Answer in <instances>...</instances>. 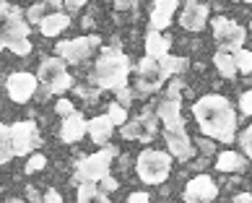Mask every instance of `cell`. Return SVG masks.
<instances>
[{
	"instance_id": "obj_1",
	"label": "cell",
	"mask_w": 252,
	"mask_h": 203,
	"mask_svg": "<svg viewBox=\"0 0 252 203\" xmlns=\"http://www.w3.org/2000/svg\"><path fill=\"white\" fill-rule=\"evenodd\" d=\"M192 115L200 133L211 141L231 143L237 138V112L231 102L221 94H205L192 104Z\"/></svg>"
},
{
	"instance_id": "obj_2",
	"label": "cell",
	"mask_w": 252,
	"mask_h": 203,
	"mask_svg": "<svg viewBox=\"0 0 252 203\" xmlns=\"http://www.w3.org/2000/svg\"><path fill=\"white\" fill-rule=\"evenodd\" d=\"M127 76H130V60L125 52H120L117 47H104L99 52L94 70H91V81L96 84V89L117 91L127 86Z\"/></svg>"
},
{
	"instance_id": "obj_3",
	"label": "cell",
	"mask_w": 252,
	"mask_h": 203,
	"mask_svg": "<svg viewBox=\"0 0 252 203\" xmlns=\"http://www.w3.org/2000/svg\"><path fill=\"white\" fill-rule=\"evenodd\" d=\"M135 172L146 185H161L172 172V156L158 149H146L135 159Z\"/></svg>"
},
{
	"instance_id": "obj_4",
	"label": "cell",
	"mask_w": 252,
	"mask_h": 203,
	"mask_svg": "<svg viewBox=\"0 0 252 203\" xmlns=\"http://www.w3.org/2000/svg\"><path fill=\"white\" fill-rule=\"evenodd\" d=\"M115 154H117V149L107 143L101 151L78 159V164H76V172H78L76 182H94V185H99V180H104L109 174V164H112V159H115Z\"/></svg>"
},
{
	"instance_id": "obj_5",
	"label": "cell",
	"mask_w": 252,
	"mask_h": 203,
	"mask_svg": "<svg viewBox=\"0 0 252 203\" xmlns=\"http://www.w3.org/2000/svg\"><path fill=\"white\" fill-rule=\"evenodd\" d=\"M29 24L21 18V11L11 3H0V50L11 47V44L29 39Z\"/></svg>"
},
{
	"instance_id": "obj_6",
	"label": "cell",
	"mask_w": 252,
	"mask_h": 203,
	"mask_svg": "<svg viewBox=\"0 0 252 203\" xmlns=\"http://www.w3.org/2000/svg\"><path fill=\"white\" fill-rule=\"evenodd\" d=\"M211 26H213V39H216V44L223 52H237V50L245 47L247 29L242 24L231 21V18H226V16H216Z\"/></svg>"
},
{
	"instance_id": "obj_7",
	"label": "cell",
	"mask_w": 252,
	"mask_h": 203,
	"mask_svg": "<svg viewBox=\"0 0 252 203\" xmlns=\"http://www.w3.org/2000/svg\"><path fill=\"white\" fill-rule=\"evenodd\" d=\"M36 81H42V86H47L52 94H63V91H68L73 86V78L60 58H44L39 63Z\"/></svg>"
},
{
	"instance_id": "obj_8",
	"label": "cell",
	"mask_w": 252,
	"mask_h": 203,
	"mask_svg": "<svg viewBox=\"0 0 252 203\" xmlns=\"http://www.w3.org/2000/svg\"><path fill=\"white\" fill-rule=\"evenodd\" d=\"M101 44L99 34H89V36H76V39H63L55 47V58H60L63 63H83L91 58V52Z\"/></svg>"
},
{
	"instance_id": "obj_9",
	"label": "cell",
	"mask_w": 252,
	"mask_h": 203,
	"mask_svg": "<svg viewBox=\"0 0 252 203\" xmlns=\"http://www.w3.org/2000/svg\"><path fill=\"white\" fill-rule=\"evenodd\" d=\"M11 138H13V151L18 156L34 154L42 146V135L34 120H18L11 125Z\"/></svg>"
},
{
	"instance_id": "obj_10",
	"label": "cell",
	"mask_w": 252,
	"mask_h": 203,
	"mask_svg": "<svg viewBox=\"0 0 252 203\" xmlns=\"http://www.w3.org/2000/svg\"><path fill=\"white\" fill-rule=\"evenodd\" d=\"M36 89H39V81H36L34 73H26V70H16L8 76L5 81V91L8 97H11L13 102H18V104H24V102L34 99Z\"/></svg>"
},
{
	"instance_id": "obj_11",
	"label": "cell",
	"mask_w": 252,
	"mask_h": 203,
	"mask_svg": "<svg viewBox=\"0 0 252 203\" xmlns=\"http://www.w3.org/2000/svg\"><path fill=\"white\" fill-rule=\"evenodd\" d=\"M219 196V185L211 174H195L185 185V203H213Z\"/></svg>"
},
{
	"instance_id": "obj_12",
	"label": "cell",
	"mask_w": 252,
	"mask_h": 203,
	"mask_svg": "<svg viewBox=\"0 0 252 203\" xmlns=\"http://www.w3.org/2000/svg\"><path fill=\"white\" fill-rule=\"evenodd\" d=\"M156 123H158L156 112L143 109L138 117L127 120V123L123 125V138H127V141H151V138L156 135Z\"/></svg>"
},
{
	"instance_id": "obj_13",
	"label": "cell",
	"mask_w": 252,
	"mask_h": 203,
	"mask_svg": "<svg viewBox=\"0 0 252 203\" xmlns=\"http://www.w3.org/2000/svg\"><path fill=\"white\" fill-rule=\"evenodd\" d=\"M164 84V70L156 60L143 58L138 63V94H154Z\"/></svg>"
},
{
	"instance_id": "obj_14",
	"label": "cell",
	"mask_w": 252,
	"mask_h": 203,
	"mask_svg": "<svg viewBox=\"0 0 252 203\" xmlns=\"http://www.w3.org/2000/svg\"><path fill=\"white\" fill-rule=\"evenodd\" d=\"M166 138V149H169V156L180 162H188L195 156V143L192 138L188 135V128H180V131H166L164 133Z\"/></svg>"
},
{
	"instance_id": "obj_15",
	"label": "cell",
	"mask_w": 252,
	"mask_h": 203,
	"mask_svg": "<svg viewBox=\"0 0 252 203\" xmlns=\"http://www.w3.org/2000/svg\"><path fill=\"white\" fill-rule=\"evenodd\" d=\"M156 117L164 123L166 131H180V128H185L180 97H164L161 102H158V107H156Z\"/></svg>"
},
{
	"instance_id": "obj_16",
	"label": "cell",
	"mask_w": 252,
	"mask_h": 203,
	"mask_svg": "<svg viewBox=\"0 0 252 203\" xmlns=\"http://www.w3.org/2000/svg\"><path fill=\"white\" fill-rule=\"evenodd\" d=\"M205 21H208V5L203 3H195V0H190V3L182 5V13H180V26L185 32H200Z\"/></svg>"
},
{
	"instance_id": "obj_17",
	"label": "cell",
	"mask_w": 252,
	"mask_h": 203,
	"mask_svg": "<svg viewBox=\"0 0 252 203\" xmlns=\"http://www.w3.org/2000/svg\"><path fill=\"white\" fill-rule=\"evenodd\" d=\"M180 8V3L177 0H156L151 13H148V24H151V32H161L166 29V26L172 24L174 18V11Z\"/></svg>"
},
{
	"instance_id": "obj_18",
	"label": "cell",
	"mask_w": 252,
	"mask_h": 203,
	"mask_svg": "<svg viewBox=\"0 0 252 203\" xmlns=\"http://www.w3.org/2000/svg\"><path fill=\"white\" fill-rule=\"evenodd\" d=\"M169 50H172V36L169 34L148 29V34H146V58L158 63V60H164L166 55H169Z\"/></svg>"
},
{
	"instance_id": "obj_19",
	"label": "cell",
	"mask_w": 252,
	"mask_h": 203,
	"mask_svg": "<svg viewBox=\"0 0 252 203\" xmlns=\"http://www.w3.org/2000/svg\"><path fill=\"white\" fill-rule=\"evenodd\" d=\"M86 123L89 120L83 117L81 112H73L70 117H65L63 120V125H60V141L63 143H76L83 138V133H86Z\"/></svg>"
},
{
	"instance_id": "obj_20",
	"label": "cell",
	"mask_w": 252,
	"mask_h": 203,
	"mask_svg": "<svg viewBox=\"0 0 252 203\" xmlns=\"http://www.w3.org/2000/svg\"><path fill=\"white\" fill-rule=\"evenodd\" d=\"M112 131H115V125L109 123L107 115H96L86 123V133L91 135V141L96 146H107L109 138H112Z\"/></svg>"
},
{
	"instance_id": "obj_21",
	"label": "cell",
	"mask_w": 252,
	"mask_h": 203,
	"mask_svg": "<svg viewBox=\"0 0 252 203\" xmlns=\"http://www.w3.org/2000/svg\"><path fill=\"white\" fill-rule=\"evenodd\" d=\"M68 26H70V16L58 11V13H47L42 18V21H39V32L44 36H58V34H63L65 29H68Z\"/></svg>"
},
{
	"instance_id": "obj_22",
	"label": "cell",
	"mask_w": 252,
	"mask_h": 203,
	"mask_svg": "<svg viewBox=\"0 0 252 203\" xmlns=\"http://www.w3.org/2000/svg\"><path fill=\"white\" fill-rule=\"evenodd\" d=\"M216 169L219 172H242L245 169V156L237 154V151H221L219 159H216Z\"/></svg>"
},
{
	"instance_id": "obj_23",
	"label": "cell",
	"mask_w": 252,
	"mask_h": 203,
	"mask_svg": "<svg viewBox=\"0 0 252 203\" xmlns=\"http://www.w3.org/2000/svg\"><path fill=\"white\" fill-rule=\"evenodd\" d=\"M78 203H112L107 193H101L94 182H81L78 185Z\"/></svg>"
},
{
	"instance_id": "obj_24",
	"label": "cell",
	"mask_w": 252,
	"mask_h": 203,
	"mask_svg": "<svg viewBox=\"0 0 252 203\" xmlns=\"http://www.w3.org/2000/svg\"><path fill=\"white\" fill-rule=\"evenodd\" d=\"M213 66H216V70L221 73L223 78H234L237 76V63H234V55L231 52L219 50L216 55H213Z\"/></svg>"
},
{
	"instance_id": "obj_25",
	"label": "cell",
	"mask_w": 252,
	"mask_h": 203,
	"mask_svg": "<svg viewBox=\"0 0 252 203\" xmlns=\"http://www.w3.org/2000/svg\"><path fill=\"white\" fill-rule=\"evenodd\" d=\"M158 66H161L164 78H166V76H180L182 70H188L190 60H188V58H177V55H172V52H169L164 60H158Z\"/></svg>"
},
{
	"instance_id": "obj_26",
	"label": "cell",
	"mask_w": 252,
	"mask_h": 203,
	"mask_svg": "<svg viewBox=\"0 0 252 203\" xmlns=\"http://www.w3.org/2000/svg\"><path fill=\"white\" fill-rule=\"evenodd\" d=\"M16 156L13 151V138H11V125H3L0 123V164L11 162Z\"/></svg>"
},
{
	"instance_id": "obj_27",
	"label": "cell",
	"mask_w": 252,
	"mask_h": 203,
	"mask_svg": "<svg viewBox=\"0 0 252 203\" xmlns=\"http://www.w3.org/2000/svg\"><path fill=\"white\" fill-rule=\"evenodd\" d=\"M234 55V63H237V70H242V73H252V52L250 50H237V52H231Z\"/></svg>"
},
{
	"instance_id": "obj_28",
	"label": "cell",
	"mask_w": 252,
	"mask_h": 203,
	"mask_svg": "<svg viewBox=\"0 0 252 203\" xmlns=\"http://www.w3.org/2000/svg\"><path fill=\"white\" fill-rule=\"evenodd\" d=\"M107 117H109L112 125H125V123H127V109L120 107L117 102H112L109 109H107Z\"/></svg>"
},
{
	"instance_id": "obj_29",
	"label": "cell",
	"mask_w": 252,
	"mask_h": 203,
	"mask_svg": "<svg viewBox=\"0 0 252 203\" xmlns=\"http://www.w3.org/2000/svg\"><path fill=\"white\" fill-rule=\"evenodd\" d=\"M44 167H47V156H44V154H32L29 159H26L24 172H26V174H34V172H39V169H44Z\"/></svg>"
},
{
	"instance_id": "obj_30",
	"label": "cell",
	"mask_w": 252,
	"mask_h": 203,
	"mask_svg": "<svg viewBox=\"0 0 252 203\" xmlns=\"http://www.w3.org/2000/svg\"><path fill=\"white\" fill-rule=\"evenodd\" d=\"M239 146H242V154H247L250 162H252V123L239 133Z\"/></svg>"
},
{
	"instance_id": "obj_31",
	"label": "cell",
	"mask_w": 252,
	"mask_h": 203,
	"mask_svg": "<svg viewBox=\"0 0 252 203\" xmlns=\"http://www.w3.org/2000/svg\"><path fill=\"white\" fill-rule=\"evenodd\" d=\"M44 8H47L44 3H34V5L29 8V16H26V24H36V26H39V21H42L44 16H47V13H44Z\"/></svg>"
},
{
	"instance_id": "obj_32",
	"label": "cell",
	"mask_w": 252,
	"mask_h": 203,
	"mask_svg": "<svg viewBox=\"0 0 252 203\" xmlns=\"http://www.w3.org/2000/svg\"><path fill=\"white\" fill-rule=\"evenodd\" d=\"M55 112H58V115L65 120V117H70L73 112H76V107H73V102H70V99H65V97H63V99H58V104H55Z\"/></svg>"
},
{
	"instance_id": "obj_33",
	"label": "cell",
	"mask_w": 252,
	"mask_h": 203,
	"mask_svg": "<svg viewBox=\"0 0 252 203\" xmlns=\"http://www.w3.org/2000/svg\"><path fill=\"white\" fill-rule=\"evenodd\" d=\"M117 104L120 107H130V104H133V91H130L127 86H123V89H117Z\"/></svg>"
},
{
	"instance_id": "obj_34",
	"label": "cell",
	"mask_w": 252,
	"mask_h": 203,
	"mask_svg": "<svg viewBox=\"0 0 252 203\" xmlns=\"http://www.w3.org/2000/svg\"><path fill=\"white\" fill-rule=\"evenodd\" d=\"M239 112H245L247 117L252 115V91H242V97H239Z\"/></svg>"
},
{
	"instance_id": "obj_35",
	"label": "cell",
	"mask_w": 252,
	"mask_h": 203,
	"mask_svg": "<svg viewBox=\"0 0 252 203\" xmlns=\"http://www.w3.org/2000/svg\"><path fill=\"white\" fill-rule=\"evenodd\" d=\"M99 190H101V193H112V190H117V180L112 177V174H107L104 180H99Z\"/></svg>"
},
{
	"instance_id": "obj_36",
	"label": "cell",
	"mask_w": 252,
	"mask_h": 203,
	"mask_svg": "<svg viewBox=\"0 0 252 203\" xmlns=\"http://www.w3.org/2000/svg\"><path fill=\"white\" fill-rule=\"evenodd\" d=\"M127 203H151V196H148V193L135 190V193H130V196H127Z\"/></svg>"
},
{
	"instance_id": "obj_37",
	"label": "cell",
	"mask_w": 252,
	"mask_h": 203,
	"mask_svg": "<svg viewBox=\"0 0 252 203\" xmlns=\"http://www.w3.org/2000/svg\"><path fill=\"white\" fill-rule=\"evenodd\" d=\"M42 203H63V196H60L55 188H50V190L42 196Z\"/></svg>"
},
{
	"instance_id": "obj_38",
	"label": "cell",
	"mask_w": 252,
	"mask_h": 203,
	"mask_svg": "<svg viewBox=\"0 0 252 203\" xmlns=\"http://www.w3.org/2000/svg\"><path fill=\"white\" fill-rule=\"evenodd\" d=\"M26 201L29 203H42V196H39V190H36L34 185H26Z\"/></svg>"
},
{
	"instance_id": "obj_39",
	"label": "cell",
	"mask_w": 252,
	"mask_h": 203,
	"mask_svg": "<svg viewBox=\"0 0 252 203\" xmlns=\"http://www.w3.org/2000/svg\"><path fill=\"white\" fill-rule=\"evenodd\" d=\"M76 94H78V97H86V99H96V89H86V86H76Z\"/></svg>"
},
{
	"instance_id": "obj_40",
	"label": "cell",
	"mask_w": 252,
	"mask_h": 203,
	"mask_svg": "<svg viewBox=\"0 0 252 203\" xmlns=\"http://www.w3.org/2000/svg\"><path fill=\"white\" fill-rule=\"evenodd\" d=\"M198 149H200L203 154H213V141H211V138H200V141H198Z\"/></svg>"
},
{
	"instance_id": "obj_41",
	"label": "cell",
	"mask_w": 252,
	"mask_h": 203,
	"mask_svg": "<svg viewBox=\"0 0 252 203\" xmlns=\"http://www.w3.org/2000/svg\"><path fill=\"white\" fill-rule=\"evenodd\" d=\"M65 8H68L70 13H76L78 8H83V3H81V0H73V3H65Z\"/></svg>"
},
{
	"instance_id": "obj_42",
	"label": "cell",
	"mask_w": 252,
	"mask_h": 203,
	"mask_svg": "<svg viewBox=\"0 0 252 203\" xmlns=\"http://www.w3.org/2000/svg\"><path fill=\"white\" fill-rule=\"evenodd\" d=\"M234 201L237 203H252V196H250V193H242V196H237Z\"/></svg>"
},
{
	"instance_id": "obj_43",
	"label": "cell",
	"mask_w": 252,
	"mask_h": 203,
	"mask_svg": "<svg viewBox=\"0 0 252 203\" xmlns=\"http://www.w3.org/2000/svg\"><path fill=\"white\" fill-rule=\"evenodd\" d=\"M5 203H26V201H24V198H8Z\"/></svg>"
},
{
	"instance_id": "obj_44",
	"label": "cell",
	"mask_w": 252,
	"mask_h": 203,
	"mask_svg": "<svg viewBox=\"0 0 252 203\" xmlns=\"http://www.w3.org/2000/svg\"><path fill=\"white\" fill-rule=\"evenodd\" d=\"M250 34H252V21H250Z\"/></svg>"
}]
</instances>
